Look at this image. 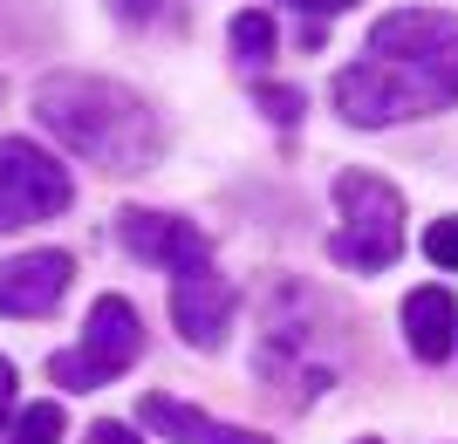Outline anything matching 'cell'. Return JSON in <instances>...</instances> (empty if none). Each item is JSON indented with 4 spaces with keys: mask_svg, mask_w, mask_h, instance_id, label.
Returning <instances> with one entry per match:
<instances>
[{
    "mask_svg": "<svg viewBox=\"0 0 458 444\" xmlns=\"http://www.w3.org/2000/svg\"><path fill=\"white\" fill-rule=\"evenodd\" d=\"M335 110L356 130H383L403 116H438L458 103V14L445 7H397L369 28L356 69L335 76Z\"/></svg>",
    "mask_w": 458,
    "mask_h": 444,
    "instance_id": "cell-1",
    "label": "cell"
},
{
    "mask_svg": "<svg viewBox=\"0 0 458 444\" xmlns=\"http://www.w3.org/2000/svg\"><path fill=\"white\" fill-rule=\"evenodd\" d=\"M35 116L48 123V137H62L76 157H89L96 172H144L165 151L151 103L103 76H48L35 89Z\"/></svg>",
    "mask_w": 458,
    "mask_h": 444,
    "instance_id": "cell-2",
    "label": "cell"
},
{
    "mask_svg": "<svg viewBox=\"0 0 458 444\" xmlns=\"http://www.w3.org/2000/svg\"><path fill=\"white\" fill-rule=\"evenodd\" d=\"M335 205H343V232L328 239V260L349 273H383L403 253V198L397 185H383L377 172H343L335 178Z\"/></svg>",
    "mask_w": 458,
    "mask_h": 444,
    "instance_id": "cell-3",
    "label": "cell"
},
{
    "mask_svg": "<svg viewBox=\"0 0 458 444\" xmlns=\"http://www.w3.org/2000/svg\"><path fill=\"white\" fill-rule=\"evenodd\" d=\"M137 356H144V314H137L123 294H103L89 308V322H82V348L48 356V376H55L62 390H103V383H116L123 369H137Z\"/></svg>",
    "mask_w": 458,
    "mask_h": 444,
    "instance_id": "cell-4",
    "label": "cell"
},
{
    "mask_svg": "<svg viewBox=\"0 0 458 444\" xmlns=\"http://www.w3.org/2000/svg\"><path fill=\"white\" fill-rule=\"evenodd\" d=\"M69 198L76 178L55 151H41L35 137H0V232L69 213Z\"/></svg>",
    "mask_w": 458,
    "mask_h": 444,
    "instance_id": "cell-5",
    "label": "cell"
},
{
    "mask_svg": "<svg viewBox=\"0 0 458 444\" xmlns=\"http://www.w3.org/2000/svg\"><path fill=\"white\" fill-rule=\"evenodd\" d=\"M69 281H76V260L62 247H35V253H14L0 260V314L14 322H41L69 301Z\"/></svg>",
    "mask_w": 458,
    "mask_h": 444,
    "instance_id": "cell-6",
    "label": "cell"
},
{
    "mask_svg": "<svg viewBox=\"0 0 458 444\" xmlns=\"http://www.w3.org/2000/svg\"><path fill=\"white\" fill-rule=\"evenodd\" d=\"M233 314H240V294L212 260H199V267H185L172 281V322L191 348H219L233 335Z\"/></svg>",
    "mask_w": 458,
    "mask_h": 444,
    "instance_id": "cell-7",
    "label": "cell"
},
{
    "mask_svg": "<svg viewBox=\"0 0 458 444\" xmlns=\"http://www.w3.org/2000/svg\"><path fill=\"white\" fill-rule=\"evenodd\" d=\"M116 239H123V253H137L144 267H199V260H212V239L191 219L178 213H151V205H131V213H116Z\"/></svg>",
    "mask_w": 458,
    "mask_h": 444,
    "instance_id": "cell-8",
    "label": "cell"
},
{
    "mask_svg": "<svg viewBox=\"0 0 458 444\" xmlns=\"http://www.w3.org/2000/svg\"><path fill=\"white\" fill-rule=\"evenodd\" d=\"M137 424H151L157 438H172V444H274V438H260V431L219 424L212 410H191V404H178V397H144V404H137Z\"/></svg>",
    "mask_w": 458,
    "mask_h": 444,
    "instance_id": "cell-9",
    "label": "cell"
},
{
    "mask_svg": "<svg viewBox=\"0 0 458 444\" xmlns=\"http://www.w3.org/2000/svg\"><path fill=\"white\" fill-rule=\"evenodd\" d=\"M403 342H411V356L418 363H445L458 348V301L452 288H418L411 301H403Z\"/></svg>",
    "mask_w": 458,
    "mask_h": 444,
    "instance_id": "cell-10",
    "label": "cell"
},
{
    "mask_svg": "<svg viewBox=\"0 0 458 444\" xmlns=\"http://www.w3.org/2000/svg\"><path fill=\"white\" fill-rule=\"evenodd\" d=\"M226 41H233V55L247 62V69H260V62L274 55V21L260 14V7H240L233 28H226Z\"/></svg>",
    "mask_w": 458,
    "mask_h": 444,
    "instance_id": "cell-11",
    "label": "cell"
},
{
    "mask_svg": "<svg viewBox=\"0 0 458 444\" xmlns=\"http://www.w3.org/2000/svg\"><path fill=\"white\" fill-rule=\"evenodd\" d=\"M7 444H62V404H28L7 431Z\"/></svg>",
    "mask_w": 458,
    "mask_h": 444,
    "instance_id": "cell-12",
    "label": "cell"
},
{
    "mask_svg": "<svg viewBox=\"0 0 458 444\" xmlns=\"http://www.w3.org/2000/svg\"><path fill=\"white\" fill-rule=\"evenodd\" d=\"M424 260L445 267V273H458V213H445V219L424 226Z\"/></svg>",
    "mask_w": 458,
    "mask_h": 444,
    "instance_id": "cell-13",
    "label": "cell"
},
{
    "mask_svg": "<svg viewBox=\"0 0 458 444\" xmlns=\"http://www.w3.org/2000/svg\"><path fill=\"white\" fill-rule=\"evenodd\" d=\"M253 103H260V110L274 116V123H301V89H281V82H260V89H253Z\"/></svg>",
    "mask_w": 458,
    "mask_h": 444,
    "instance_id": "cell-14",
    "label": "cell"
},
{
    "mask_svg": "<svg viewBox=\"0 0 458 444\" xmlns=\"http://www.w3.org/2000/svg\"><path fill=\"white\" fill-rule=\"evenodd\" d=\"M82 444H137V431L116 424V417H103V424H89V438H82Z\"/></svg>",
    "mask_w": 458,
    "mask_h": 444,
    "instance_id": "cell-15",
    "label": "cell"
},
{
    "mask_svg": "<svg viewBox=\"0 0 458 444\" xmlns=\"http://www.w3.org/2000/svg\"><path fill=\"white\" fill-rule=\"evenodd\" d=\"M157 7H165V0H110L116 21H157Z\"/></svg>",
    "mask_w": 458,
    "mask_h": 444,
    "instance_id": "cell-16",
    "label": "cell"
},
{
    "mask_svg": "<svg viewBox=\"0 0 458 444\" xmlns=\"http://www.w3.org/2000/svg\"><path fill=\"white\" fill-rule=\"evenodd\" d=\"M281 7H294V14H315V21H328V14H343V7H356V0H281Z\"/></svg>",
    "mask_w": 458,
    "mask_h": 444,
    "instance_id": "cell-17",
    "label": "cell"
},
{
    "mask_svg": "<svg viewBox=\"0 0 458 444\" xmlns=\"http://www.w3.org/2000/svg\"><path fill=\"white\" fill-rule=\"evenodd\" d=\"M7 417H14V363L0 356V431H7Z\"/></svg>",
    "mask_w": 458,
    "mask_h": 444,
    "instance_id": "cell-18",
    "label": "cell"
},
{
    "mask_svg": "<svg viewBox=\"0 0 458 444\" xmlns=\"http://www.w3.org/2000/svg\"><path fill=\"white\" fill-rule=\"evenodd\" d=\"M356 444H377V438H356Z\"/></svg>",
    "mask_w": 458,
    "mask_h": 444,
    "instance_id": "cell-19",
    "label": "cell"
}]
</instances>
